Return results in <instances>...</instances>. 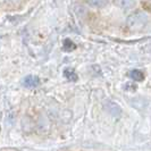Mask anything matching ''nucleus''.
I'll use <instances>...</instances> for the list:
<instances>
[{
	"instance_id": "nucleus-1",
	"label": "nucleus",
	"mask_w": 151,
	"mask_h": 151,
	"mask_svg": "<svg viewBox=\"0 0 151 151\" xmlns=\"http://www.w3.org/2000/svg\"><path fill=\"white\" fill-rule=\"evenodd\" d=\"M39 84H40V80L37 76L29 75L23 80V85L25 88H37Z\"/></svg>"
},
{
	"instance_id": "nucleus-2",
	"label": "nucleus",
	"mask_w": 151,
	"mask_h": 151,
	"mask_svg": "<svg viewBox=\"0 0 151 151\" xmlns=\"http://www.w3.org/2000/svg\"><path fill=\"white\" fill-rule=\"evenodd\" d=\"M129 77L132 80H135V81H142L144 78V74L140 69H133L129 72Z\"/></svg>"
},
{
	"instance_id": "nucleus-4",
	"label": "nucleus",
	"mask_w": 151,
	"mask_h": 151,
	"mask_svg": "<svg viewBox=\"0 0 151 151\" xmlns=\"http://www.w3.org/2000/svg\"><path fill=\"white\" fill-rule=\"evenodd\" d=\"M64 50L65 51H70V50H73V49H75V45L73 43V41H70L69 39H66L65 41H64Z\"/></svg>"
},
{
	"instance_id": "nucleus-3",
	"label": "nucleus",
	"mask_w": 151,
	"mask_h": 151,
	"mask_svg": "<svg viewBox=\"0 0 151 151\" xmlns=\"http://www.w3.org/2000/svg\"><path fill=\"white\" fill-rule=\"evenodd\" d=\"M64 75L66 76V78L68 80H72V81H76L77 80V75L75 74V72L73 70V69H65V72H64Z\"/></svg>"
}]
</instances>
